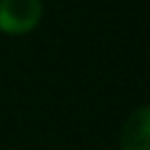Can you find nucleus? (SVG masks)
<instances>
[{"instance_id": "nucleus-1", "label": "nucleus", "mask_w": 150, "mask_h": 150, "mask_svg": "<svg viewBox=\"0 0 150 150\" xmlns=\"http://www.w3.org/2000/svg\"><path fill=\"white\" fill-rule=\"evenodd\" d=\"M41 0H0V30L7 35H26L39 24Z\"/></svg>"}, {"instance_id": "nucleus-2", "label": "nucleus", "mask_w": 150, "mask_h": 150, "mask_svg": "<svg viewBox=\"0 0 150 150\" xmlns=\"http://www.w3.org/2000/svg\"><path fill=\"white\" fill-rule=\"evenodd\" d=\"M122 150H150V107H139L126 117L120 135Z\"/></svg>"}]
</instances>
